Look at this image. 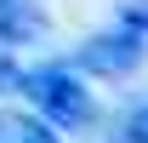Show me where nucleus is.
<instances>
[{"mask_svg": "<svg viewBox=\"0 0 148 143\" xmlns=\"http://www.w3.org/2000/svg\"><path fill=\"white\" fill-rule=\"evenodd\" d=\"M17 92L34 103V115L57 132H80V126H91V92L80 86V74L69 63H46V69H23Z\"/></svg>", "mask_w": 148, "mask_h": 143, "instance_id": "nucleus-1", "label": "nucleus"}, {"mask_svg": "<svg viewBox=\"0 0 148 143\" xmlns=\"http://www.w3.org/2000/svg\"><path fill=\"white\" fill-rule=\"evenodd\" d=\"M143 57H148L143 35H131V29H103V35H91L80 52H74V69L103 74V80H120V74H131Z\"/></svg>", "mask_w": 148, "mask_h": 143, "instance_id": "nucleus-2", "label": "nucleus"}, {"mask_svg": "<svg viewBox=\"0 0 148 143\" xmlns=\"http://www.w3.org/2000/svg\"><path fill=\"white\" fill-rule=\"evenodd\" d=\"M40 35H46V17H40L34 0H0V52L34 46Z\"/></svg>", "mask_w": 148, "mask_h": 143, "instance_id": "nucleus-3", "label": "nucleus"}, {"mask_svg": "<svg viewBox=\"0 0 148 143\" xmlns=\"http://www.w3.org/2000/svg\"><path fill=\"white\" fill-rule=\"evenodd\" d=\"M0 143H57V126L40 115H0Z\"/></svg>", "mask_w": 148, "mask_h": 143, "instance_id": "nucleus-4", "label": "nucleus"}, {"mask_svg": "<svg viewBox=\"0 0 148 143\" xmlns=\"http://www.w3.org/2000/svg\"><path fill=\"white\" fill-rule=\"evenodd\" d=\"M120 143H148V103H137L125 120H120Z\"/></svg>", "mask_w": 148, "mask_h": 143, "instance_id": "nucleus-5", "label": "nucleus"}, {"mask_svg": "<svg viewBox=\"0 0 148 143\" xmlns=\"http://www.w3.org/2000/svg\"><path fill=\"white\" fill-rule=\"evenodd\" d=\"M120 29H131V35L148 40V0H125L120 6Z\"/></svg>", "mask_w": 148, "mask_h": 143, "instance_id": "nucleus-6", "label": "nucleus"}, {"mask_svg": "<svg viewBox=\"0 0 148 143\" xmlns=\"http://www.w3.org/2000/svg\"><path fill=\"white\" fill-rule=\"evenodd\" d=\"M23 80V63H12V52H0V92H17Z\"/></svg>", "mask_w": 148, "mask_h": 143, "instance_id": "nucleus-7", "label": "nucleus"}]
</instances>
